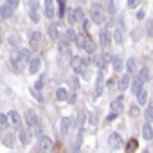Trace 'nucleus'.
Masks as SVG:
<instances>
[{"mask_svg": "<svg viewBox=\"0 0 153 153\" xmlns=\"http://www.w3.org/2000/svg\"><path fill=\"white\" fill-rule=\"evenodd\" d=\"M123 144H124V142H123V137H121L119 133H115V131L110 133V137H108V146H110L112 149H121Z\"/></svg>", "mask_w": 153, "mask_h": 153, "instance_id": "f257e3e1", "label": "nucleus"}, {"mask_svg": "<svg viewBox=\"0 0 153 153\" xmlns=\"http://www.w3.org/2000/svg\"><path fill=\"white\" fill-rule=\"evenodd\" d=\"M92 22L97 24V25H101L105 22V13L99 6H92Z\"/></svg>", "mask_w": 153, "mask_h": 153, "instance_id": "f03ea898", "label": "nucleus"}, {"mask_svg": "<svg viewBox=\"0 0 153 153\" xmlns=\"http://www.w3.org/2000/svg\"><path fill=\"white\" fill-rule=\"evenodd\" d=\"M38 144H40V146H38V148H40V153H45V151H49V149L52 148V139L47 137V135H42Z\"/></svg>", "mask_w": 153, "mask_h": 153, "instance_id": "7ed1b4c3", "label": "nucleus"}, {"mask_svg": "<svg viewBox=\"0 0 153 153\" xmlns=\"http://www.w3.org/2000/svg\"><path fill=\"white\" fill-rule=\"evenodd\" d=\"M103 74H105V70L101 68V70H99V74H97V81H96V92H94V97H99V96L103 94V88H105V81H103Z\"/></svg>", "mask_w": 153, "mask_h": 153, "instance_id": "20e7f679", "label": "nucleus"}, {"mask_svg": "<svg viewBox=\"0 0 153 153\" xmlns=\"http://www.w3.org/2000/svg\"><path fill=\"white\" fill-rule=\"evenodd\" d=\"M70 126H72V119H70V117H63V119L59 121V133H61V137H67Z\"/></svg>", "mask_w": 153, "mask_h": 153, "instance_id": "39448f33", "label": "nucleus"}, {"mask_svg": "<svg viewBox=\"0 0 153 153\" xmlns=\"http://www.w3.org/2000/svg\"><path fill=\"white\" fill-rule=\"evenodd\" d=\"M123 103H124V97H123V96H119L117 99H114V101L110 103V110H112L114 114H117V115H119V114L123 112Z\"/></svg>", "mask_w": 153, "mask_h": 153, "instance_id": "423d86ee", "label": "nucleus"}, {"mask_svg": "<svg viewBox=\"0 0 153 153\" xmlns=\"http://www.w3.org/2000/svg\"><path fill=\"white\" fill-rule=\"evenodd\" d=\"M7 121H9V124H13L15 128H18V126L22 124V117H20V114H18L16 110H11V112L7 114Z\"/></svg>", "mask_w": 153, "mask_h": 153, "instance_id": "0eeeda50", "label": "nucleus"}, {"mask_svg": "<svg viewBox=\"0 0 153 153\" xmlns=\"http://www.w3.org/2000/svg\"><path fill=\"white\" fill-rule=\"evenodd\" d=\"M137 79L140 83H148L151 79V74H149V68L148 67H142L140 70H137Z\"/></svg>", "mask_w": 153, "mask_h": 153, "instance_id": "6e6552de", "label": "nucleus"}, {"mask_svg": "<svg viewBox=\"0 0 153 153\" xmlns=\"http://www.w3.org/2000/svg\"><path fill=\"white\" fill-rule=\"evenodd\" d=\"M25 123L31 126V128H36L40 123H38V117H36V114H34V110H27L25 112Z\"/></svg>", "mask_w": 153, "mask_h": 153, "instance_id": "1a4fd4ad", "label": "nucleus"}, {"mask_svg": "<svg viewBox=\"0 0 153 153\" xmlns=\"http://www.w3.org/2000/svg\"><path fill=\"white\" fill-rule=\"evenodd\" d=\"M70 65H72L74 72L81 74V70H83V58H81V56H74V58L70 59Z\"/></svg>", "mask_w": 153, "mask_h": 153, "instance_id": "9d476101", "label": "nucleus"}, {"mask_svg": "<svg viewBox=\"0 0 153 153\" xmlns=\"http://www.w3.org/2000/svg\"><path fill=\"white\" fill-rule=\"evenodd\" d=\"M58 51H59V54L63 56V58H74L72 54H70V49H68V45H67V42H59L58 43Z\"/></svg>", "mask_w": 153, "mask_h": 153, "instance_id": "9b49d317", "label": "nucleus"}, {"mask_svg": "<svg viewBox=\"0 0 153 153\" xmlns=\"http://www.w3.org/2000/svg\"><path fill=\"white\" fill-rule=\"evenodd\" d=\"M70 20H72V22H85V13H83V9H81V7H76V9L72 11Z\"/></svg>", "mask_w": 153, "mask_h": 153, "instance_id": "f8f14e48", "label": "nucleus"}, {"mask_svg": "<svg viewBox=\"0 0 153 153\" xmlns=\"http://www.w3.org/2000/svg\"><path fill=\"white\" fill-rule=\"evenodd\" d=\"M18 140H20L22 146H27V144L31 142V133H29V130H20V133H18Z\"/></svg>", "mask_w": 153, "mask_h": 153, "instance_id": "ddd939ff", "label": "nucleus"}, {"mask_svg": "<svg viewBox=\"0 0 153 153\" xmlns=\"http://www.w3.org/2000/svg\"><path fill=\"white\" fill-rule=\"evenodd\" d=\"M126 74H128V76L137 74V61H135V58H130V59L126 61Z\"/></svg>", "mask_w": 153, "mask_h": 153, "instance_id": "4468645a", "label": "nucleus"}, {"mask_svg": "<svg viewBox=\"0 0 153 153\" xmlns=\"http://www.w3.org/2000/svg\"><path fill=\"white\" fill-rule=\"evenodd\" d=\"M142 137H144L146 140H151V139H153V128H151L149 123H144V124H142Z\"/></svg>", "mask_w": 153, "mask_h": 153, "instance_id": "2eb2a0df", "label": "nucleus"}, {"mask_svg": "<svg viewBox=\"0 0 153 153\" xmlns=\"http://www.w3.org/2000/svg\"><path fill=\"white\" fill-rule=\"evenodd\" d=\"M18 56H20V65L31 61V51H29V49H20V51H18Z\"/></svg>", "mask_w": 153, "mask_h": 153, "instance_id": "dca6fc26", "label": "nucleus"}, {"mask_svg": "<svg viewBox=\"0 0 153 153\" xmlns=\"http://www.w3.org/2000/svg\"><path fill=\"white\" fill-rule=\"evenodd\" d=\"M40 65H42L40 58H33V59L29 61V74H36V72L40 70Z\"/></svg>", "mask_w": 153, "mask_h": 153, "instance_id": "f3484780", "label": "nucleus"}, {"mask_svg": "<svg viewBox=\"0 0 153 153\" xmlns=\"http://www.w3.org/2000/svg\"><path fill=\"white\" fill-rule=\"evenodd\" d=\"M54 15H56V11H54V0H45V16L52 18Z\"/></svg>", "mask_w": 153, "mask_h": 153, "instance_id": "a211bd4d", "label": "nucleus"}, {"mask_svg": "<svg viewBox=\"0 0 153 153\" xmlns=\"http://www.w3.org/2000/svg\"><path fill=\"white\" fill-rule=\"evenodd\" d=\"M29 18L33 24H38L40 22V15H38V9H36V4L31 2V13H29Z\"/></svg>", "mask_w": 153, "mask_h": 153, "instance_id": "6ab92c4d", "label": "nucleus"}, {"mask_svg": "<svg viewBox=\"0 0 153 153\" xmlns=\"http://www.w3.org/2000/svg\"><path fill=\"white\" fill-rule=\"evenodd\" d=\"M40 40H42V34H40L38 31H34V33L31 34V51L38 49V45H40Z\"/></svg>", "mask_w": 153, "mask_h": 153, "instance_id": "aec40b11", "label": "nucleus"}, {"mask_svg": "<svg viewBox=\"0 0 153 153\" xmlns=\"http://www.w3.org/2000/svg\"><path fill=\"white\" fill-rule=\"evenodd\" d=\"M117 85H119L117 88H119L121 92H123V90H126V88L130 87V76H128V74H124V76H123V78L119 79V83H117Z\"/></svg>", "mask_w": 153, "mask_h": 153, "instance_id": "412c9836", "label": "nucleus"}, {"mask_svg": "<svg viewBox=\"0 0 153 153\" xmlns=\"http://www.w3.org/2000/svg\"><path fill=\"white\" fill-rule=\"evenodd\" d=\"M67 97H68L67 88H65V87H59V88L56 90V99H58V101H67Z\"/></svg>", "mask_w": 153, "mask_h": 153, "instance_id": "4be33fe9", "label": "nucleus"}, {"mask_svg": "<svg viewBox=\"0 0 153 153\" xmlns=\"http://www.w3.org/2000/svg\"><path fill=\"white\" fill-rule=\"evenodd\" d=\"M13 13H15V11H13L9 6H6V4L0 7V16H2V18H11V16H13Z\"/></svg>", "mask_w": 153, "mask_h": 153, "instance_id": "5701e85b", "label": "nucleus"}, {"mask_svg": "<svg viewBox=\"0 0 153 153\" xmlns=\"http://www.w3.org/2000/svg\"><path fill=\"white\" fill-rule=\"evenodd\" d=\"M142 85H144V83H140L139 79H135V81L131 83V92H133L135 96H139V94H140V92L144 90V87H142Z\"/></svg>", "mask_w": 153, "mask_h": 153, "instance_id": "b1692460", "label": "nucleus"}, {"mask_svg": "<svg viewBox=\"0 0 153 153\" xmlns=\"http://www.w3.org/2000/svg\"><path fill=\"white\" fill-rule=\"evenodd\" d=\"M47 34H49L52 40H58V38H59V33H58V27H56V25H49V27H47Z\"/></svg>", "mask_w": 153, "mask_h": 153, "instance_id": "393cba45", "label": "nucleus"}, {"mask_svg": "<svg viewBox=\"0 0 153 153\" xmlns=\"http://www.w3.org/2000/svg\"><path fill=\"white\" fill-rule=\"evenodd\" d=\"M99 42H101V45H108L110 43V34H108V31H101L99 33Z\"/></svg>", "mask_w": 153, "mask_h": 153, "instance_id": "a878e982", "label": "nucleus"}, {"mask_svg": "<svg viewBox=\"0 0 153 153\" xmlns=\"http://www.w3.org/2000/svg\"><path fill=\"white\" fill-rule=\"evenodd\" d=\"M87 36L85 34H78V36H76V45H78L79 49H85V45H87Z\"/></svg>", "mask_w": 153, "mask_h": 153, "instance_id": "bb28decb", "label": "nucleus"}, {"mask_svg": "<svg viewBox=\"0 0 153 153\" xmlns=\"http://www.w3.org/2000/svg\"><path fill=\"white\" fill-rule=\"evenodd\" d=\"M114 40H115V43H119V45H121V43L124 42V36H123V31H121L119 27H117V29L114 31Z\"/></svg>", "mask_w": 153, "mask_h": 153, "instance_id": "cd10ccee", "label": "nucleus"}, {"mask_svg": "<svg viewBox=\"0 0 153 153\" xmlns=\"http://www.w3.org/2000/svg\"><path fill=\"white\" fill-rule=\"evenodd\" d=\"M112 63H114L115 72H121V70H123V59H121V58H117V56H115V58L112 59Z\"/></svg>", "mask_w": 153, "mask_h": 153, "instance_id": "c85d7f7f", "label": "nucleus"}, {"mask_svg": "<svg viewBox=\"0 0 153 153\" xmlns=\"http://www.w3.org/2000/svg\"><path fill=\"white\" fill-rule=\"evenodd\" d=\"M9 126V121H7V115L6 114H0V130H6Z\"/></svg>", "mask_w": 153, "mask_h": 153, "instance_id": "c756f323", "label": "nucleus"}, {"mask_svg": "<svg viewBox=\"0 0 153 153\" xmlns=\"http://www.w3.org/2000/svg\"><path fill=\"white\" fill-rule=\"evenodd\" d=\"M137 101H139V105H146V103H148V92L142 90V92L137 96Z\"/></svg>", "mask_w": 153, "mask_h": 153, "instance_id": "7c9ffc66", "label": "nucleus"}, {"mask_svg": "<svg viewBox=\"0 0 153 153\" xmlns=\"http://www.w3.org/2000/svg\"><path fill=\"white\" fill-rule=\"evenodd\" d=\"M4 144H6L7 148H13V146H15V137H13L11 133H7V135L4 137Z\"/></svg>", "mask_w": 153, "mask_h": 153, "instance_id": "2f4dec72", "label": "nucleus"}, {"mask_svg": "<svg viewBox=\"0 0 153 153\" xmlns=\"http://www.w3.org/2000/svg\"><path fill=\"white\" fill-rule=\"evenodd\" d=\"M137 146H139V142H137L135 139H131V140L128 142V146H126V151H128V153H133V151L137 149Z\"/></svg>", "mask_w": 153, "mask_h": 153, "instance_id": "473e14b6", "label": "nucleus"}, {"mask_svg": "<svg viewBox=\"0 0 153 153\" xmlns=\"http://www.w3.org/2000/svg\"><path fill=\"white\" fill-rule=\"evenodd\" d=\"M144 115H146L148 123H151V121H153V103H149V105H148V108H146V114H144Z\"/></svg>", "mask_w": 153, "mask_h": 153, "instance_id": "72a5a7b5", "label": "nucleus"}, {"mask_svg": "<svg viewBox=\"0 0 153 153\" xmlns=\"http://www.w3.org/2000/svg\"><path fill=\"white\" fill-rule=\"evenodd\" d=\"M85 51H87L88 54H94V52H96V43H94L92 40H88L87 45H85Z\"/></svg>", "mask_w": 153, "mask_h": 153, "instance_id": "f704fd0d", "label": "nucleus"}, {"mask_svg": "<svg viewBox=\"0 0 153 153\" xmlns=\"http://www.w3.org/2000/svg\"><path fill=\"white\" fill-rule=\"evenodd\" d=\"M76 36H78V34H76L72 29H67L65 31V40H70V42H76Z\"/></svg>", "mask_w": 153, "mask_h": 153, "instance_id": "c9c22d12", "label": "nucleus"}, {"mask_svg": "<svg viewBox=\"0 0 153 153\" xmlns=\"http://www.w3.org/2000/svg\"><path fill=\"white\" fill-rule=\"evenodd\" d=\"M106 9L110 15H115V2L114 0H106Z\"/></svg>", "mask_w": 153, "mask_h": 153, "instance_id": "e433bc0d", "label": "nucleus"}, {"mask_svg": "<svg viewBox=\"0 0 153 153\" xmlns=\"http://www.w3.org/2000/svg\"><path fill=\"white\" fill-rule=\"evenodd\" d=\"M112 59H114V58H112V54H110L108 51H105V52H103V58H101V61H103V65H106V63H110Z\"/></svg>", "mask_w": 153, "mask_h": 153, "instance_id": "4c0bfd02", "label": "nucleus"}, {"mask_svg": "<svg viewBox=\"0 0 153 153\" xmlns=\"http://www.w3.org/2000/svg\"><path fill=\"white\" fill-rule=\"evenodd\" d=\"M9 43H11L13 47H18V45H20V38H18L16 34H11V36H9Z\"/></svg>", "mask_w": 153, "mask_h": 153, "instance_id": "58836bf2", "label": "nucleus"}, {"mask_svg": "<svg viewBox=\"0 0 153 153\" xmlns=\"http://www.w3.org/2000/svg\"><path fill=\"white\" fill-rule=\"evenodd\" d=\"M6 6H9V7L15 11V9L20 6V0H7V2H6Z\"/></svg>", "mask_w": 153, "mask_h": 153, "instance_id": "ea45409f", "label": "nucleus"}, {"mask_svg": "<svg viewBox=\"0 0 153 153\" xmlns=\"http://www.w3.org/2000/svg\"><path fill=\"white\" fill-rule=\"evenodd\" d=\"M31 94H33V96H34V97L40 101V103H43V101H45V99H43V96L40 94V90H36V88H31Z\"/></svg>", "mask_w": 153, "mask_h": 153, "instance_id": "a19ab883", "label": "nucleus"}, {"mask_svg": "<svg viewBox=\"0 0 153 153\" xmlns=\"http://www.w3.org/2000/svg\"><path fill=\"white\" fill-rule=\"evenodd\" d=\"M146 33H148L149 36H153V20H148V24H146Z\"/></svg>", "mask_w": 153, "mask_h": 153, "instance_id": "79ce46f5", "label": "nucleus"}, {"mask_svg": "<svg viewBox=\"0 0 153 153\" xmlns=\"http://www.w3.org/2000/svg\"><path fill=\"white\" fill-rule=\"evenodd\" d=\"M85 119H87V114H85V112H81V114H78V124H79V126H83V123H85Z\"/></svg>", "mask_w": 153, "mask_h": 153, "instance_id": "37998d69", "label": "nucleus"}, {"mask_svg": "<svg viewBox=\"0 0 153 153\" xmlns=\"http://www.w3.org/2000/svg\"><path fill=\"white\" fill-rule=\"evenodd\" d=\"M130 115H131V117H137V115H139V106H137V105H133V106L130 108Z\"/></svg>", "mask_w": 153, "mask_h": 153, "instance_id": "c03bdc74", "label": "nucleus"}, {"mask_svg": "<svg viewBox=\"0 0 153 153\" xmlns=\"http://www.w3.org/2000/svg\"><path fill=\"white\" fill-rule=\"evenodd\" d=\"M137 4H139V0H128V7H130V9H135Z\"/></svg>", "mask_w": 153, "mask_h": 153, "instance_id": "a18cd8bd", "label": "nucleus"}, {"mask_svg": "<svg viewBox=\"0 0 153 153\" xmlns=\"http://www.w3.org/2000/svg\"><path fill=\"white\" fill-rule=\"evenodd\" d=\"M67 99H68V105H74V103H76V96H74V94H68Z\"/></svg>", "mask_w": 153, "mask_h": 153, "instance_id": "49530a36", "label": "nucleus"}, {"mask_svg": "<svg viewBox=\"0 0 153 153\" xmlns=\"http://www.w3.org/2000/svg\"><path fill=\"white\" fill-rule=\"evenodd\" d=\"M42 85H43V83H42V79H38V81L34 83V88H36V90H42Z\"/></svg>", "mask_w": 153, "mask_h": 153, "instance_id": "de8ad7c7", "label": "nucleus"}, {"mask_svg": "<svg viewBox=\"0 0 153 153\" xmlns=\"http://www.w3.org/2000/svg\"><path fill=\"white\" fill-rule=\"evenodd\" d=\"M114 85H115V79H108V81H106V87H108V88H114Z\"/></svg>", "mask_w": 153, "mask_h": 153, "instance_id": "09e8293b", "label": "nucleus"}, {"mask_svg": "<svg viewBox=\"0 0 153 153\" xmlns=\"http://www.w3.org/2000/svg\"><path fill=\"white\" fill-rule=\"evenodd\" d=\"M115 117H117V114H114V112H112V114H110V115L106 117V123H110V121H114Z\"/></svg>", "mask_w": 153, "mask_h": 153, "instance_id": "8fccbe9b", "label": "nucleus"}, {"mask_svg": "<svg viewBox=\"0 0 153 153\" xmlns=\"http://www.w3.org/2000/svg\"><path fill=\"white\" fill-rule=\"evenodd\" d=\"M90 123L96 124V123H97V115H90Z\"/></svg>", "mask_w": 153, "mask_h": 153, "instance_id": "3c124183", "label": "nucleus"}, {"mask_svg": "<svg viewBox=\"0 0 153 153\" xmlns=\"http://www.w3.org/2000/svg\"><path fill=\"white\" fill-rule=\"evenodd\" d=\"M137 18L142 20V18H144V11H139V13H137Z\"/></svg>", "mask_w": 153, "mask_h": 153, "instance_id": "603ef678", "label": "nucleus"}, {"mask_svg": "<svg viewBox=\"0 0 153 153\" xmlns=\"http://www.w3.org/2000/svg\"><path fill=\"white\" fill-rule=\"evenodd\" d=\"M72 85H74V88H78V85H79V83H78V79H76V78L72 79Z\"/></svg>", "mask_w": 153, "mask_h": 153, "instance_id": "864d4df0", "label": "nucleus"}, {"mask_svg": "<svg viewBox=\"0 0 153 153\" xmlns=\"http://www.w3.org/2000/svg\"><path fill=\"white\" fill-rule=\"evenodd\" d=\"M0 45H2V36H0Z\"/></svg>", "mask_w": 153, "mask_h": 153, "instance_id": "5fc2aeb1", "label": "nucleus"}]
</instances>
